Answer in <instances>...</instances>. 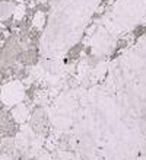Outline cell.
<instances>
[{"label":"cell","mask_w":146,"mask_h":160,"mask_svg":"<svg viewBox=\"0 0 146 160\" xmlns=\"http://www.w3.org/2000/svg\"><path fill=\"white\" fill-rule=\"evenodd\" d=\"M0 98H2V102L4 105H16L24 98V88L21 86L19 82H10L3 88V90L0 93Z\"/></svg>","instance_id":"obj_2"},{"label":"cell","mask_w":146,"mask_h":160,"mask_svg":"<svg viewBox=\"0 0 146 160\" xmlns=\"http://www.w3.org/2000/svg\"><path fill=\"white\" fill-rule=\"evenodd\" d=\"M101 0H51V12L41 37V52L60 60L80 41Z\"/></svg>","instance_id":"obj_1"}]
</instances>
